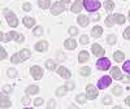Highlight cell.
<instances>
[{
  "label": "cell",
  "mask_w": 130,
  "mask_h": 109,
  "mask_svg": "<svg viewBox=\"0 0 130 109\" xmlns=\"http://www.w3.org/2000/svg\"><path fill=\"white\" fill-rule=\"evenodd\" d=\"M83 7L86 8V10H89V12H96V10L102 7V4H100V2H98V0H83Z\"/></svg>",
  "instance_id": "cell-1"
},
{
  "label": "cell",
  "mask_w": 130,
  "mask_h": 109,
  "mask_svg": "<svg viewBox=\"0 0 130 109\" xmlns=\"http://www.w3.org/2000/svg\"><path fill=\"white\" fill-rule=\"evenodd\" d=\"M4 16L7 18V22L9 26H12V27H16L18 25V20L16 17V14L12 12V10H8V9H4Z\"/></svg>",
  "instance_id": "cell-2"
},
{
  "label": "cell",
  "mask_w": 130,
  "mask_h": 109,
  "mask_svg": "<svg viewBox=\"0 0 130 109\" xmlns=\"http://www.w3.org/2000/svg\"><path fill=\"white\" fill-rule=\"evenodd\" d=\"M96 66H98L99 70H107V69H109V66H111V61L108 59H105V57H102V59L98 60Z\"/></svg>",
  "instance_id": "cell-3"
},
{
  "label": "cell",
  "mask_w": 130,
  "mask_h": 109,
  "mask_svg": "<svg viewBox=\"0 0 130 109\" xmlns=\"http://www.w3.org/2000/svg\"><path fill=\"white\" fill-rule=\"evenodd\" d=\"M30 73L32 75L34 79H40L43 77V69L40 66H31L30 68Z\"/></svg>",
  "instance_id": "cell-4"
},
{
  "label": "cell",
  "mask_w": 130,
  "mask_h": 109,
  "mask_svg": "<svg viewBox=\"0 0 130 109\" xmlns=\"http://www.w3.org/2000/svg\"><path fill=\"white\" fill-rule=\"evenodd\" d=\"M65 10V7L60 3V2H57V3H55L52 7H51V13L52 14H60V13H62Z\"/></svg>",
  "instance_id": "cell-5"
},
{
  "label": "cell",
  "mask_w": 130,
  "mask_h": 109,
  "mask_svg": "<svg viewBox=\"0 0 130 109\" xmlns=\"http://www.w3.org/2000/svg\"><path fill=\"white\" fill-rule=\"evenodd\" d=\"M112 83V79H111V77H102L100 79H99V83H98V87H99L100 90H104V88H107L108 86H109Z\"/></svg>",
  "instance_id": "cell-6"
},
{
  "label": "cell",
  "mask_w": 130,
  "mask_h": 109,
  "mask_svg": "<svg viewBox=\"0 0 130 109\" xmlns=\"http://www.w3.org/2000/svg\"><path fill=\"white\" fill-rule=\"evenodd\" d=\"M86 91H87V99H90V100H94V99H96V96H98V91H96V88L94 86H91V84H89L87 87H86Z\"/></svg>",
  "instance_id": "cell-7"
},
{
  "label": "cell",
  "mask_w": 130,
  "mask_h": 109,
  "mask_svg": "<svg viewBox=\"0 0 130 109\" xmlns=\"http://www.w3.org/2000/svg\"><path fill=\"white\" fill-rule=\"evenodd\" d=\"M91 51H92V53L95 55V56H104V48L102 47V46H99V44H94L92 46V48H91Z\"/></svg>",
  "instance_id": "cell-8"
},
{
  "label": "cell",
  "mask_w": 130,
  "mask_h": 109,
  "mask_svg": "<svg viewBox=\"0 0 130 109\" xmlns=\"http://www.w3.org/2000/svg\"><path fill=\"white\" fill-rule=\"evenodd\" d=\"M10 105H12V103H10V100L8 99V97L4 94L0 95V106L2 108H9Z\"/></svg>",
  "instance_id": "cell-9"
},
{
  "label": "cell",
  "mask_w": 130,
  "mask_h": 109,
  "mask_svg": "<svg viewBox=\"0 0 130 109\" xmlns=\"http://www.w3.org/2000/svg\"><path fill=\"white\" fill-rule=\"evenodd\" d=\"M57 74L60 75V77H62V78H67V79H68V78H70V74H72V73H70L67 68L60 66V68L57 69Z\"/></svg>",
  "instance_id": "cell-10"
},
{
  "label": "cell",
  "mask_w": 130,
  "mask_h": 109,
  "mask_svg": "<svg viewBox=\"0 0 130 109\" xmlns=\"http://www.w3.org/2000/svg\"><path fill=\"white\" fill-rule=\"evenodd\" d=\"M77 22H78L82 27H85V26H87V25H89V22H90V18H89L87 16H83V14H81V16H78V18H77Z\"/></svg>",
  "instance_id": "cell-11"
},
{
  "label": "cell",
  "mask_w": 130,
  "mask_h": 109,
  "mask_svg": "<svg viewBox=\"0 0 130 109\" xmlns=\"http://www.w3.org/2000/svg\"><path fill=\"white\" fill-rule=\"evenodd\" d=\"M9 37H10V39H14V40L18 42V43H22L24 39H25L22 34H17L16 31H10V32H9Z\"/></svg>",
  "instance_id": "cell-12"
},
{
  "label": "cell",
  "mask_w": 130,
  "mask_h": 109,
  "mask_svg": "<svg viewBox=\"0 0 130 109\" xmlns=\"http://www.w3.org/2000/svg\"><path fill=\"white\" fill-rule=\"evenodd\" d=\"M47 48H48V43H47L46 40L39 42V43H37V44H35V49H37L38 52H44Z\"/></svg>",
  "instance_id": "cell-13"
},
{
  "label": "cell",
  "mask_w": 130,
  "mask_h": 109,
  "mask_svg": "<svg viewBox=\"0 0 130 109\" xmlns=\"http://www.w3.org/2000/svg\"><path fill=\"white\" fill-rule=\"evenodd\" d=\"M64 46L67 49H74L75 47H77V42H75L74 39H67L64 42Z\"/></svg>",
  "instance_id": "cell-14"
},
{
  "label": "cell",
  "mask_w": 130,
  "mask_h": 109,
  "mask_svg": "<svg viewBox=\"0 0 130 109\" xmlns=\"http://www.w3.org/2000/svg\"><path fill=\"white\" fill-rule=\"evenodd\" d=\"M89 59H90V55H89L87 51L79 52V55H78V61L79 62H86V61H89Z\"/></svg>",
  "instance_id": "cell-15"
},
{
  "label": "cell",
  "mask_w": 130,
  "mask_h": 109,
  "mask_svg": "<svg viewBox=\"0 0 130 109\" xmlns=\"http://www.w3.org/2000/svg\"><path fill=\"white\" fill-rule=\"evenodd\" d=\"M111 74H112V78H115V79H117V81L122 79V73L120 71V69H118V68H112Z\"/></svg>",
  "instance_id": "cell-16"
},
{
  "label": "cell",
  "mask_w": 130,
  "mask_h": 109,
  "mask_svg": "<svg viewBox=\"0 0 130 109\" xmlns=\"http://www.w3.org/2000/svg\"><path fill=\"white\" fill-rule=\"evenodd\" d=\"M82 5H83V3L81 2V0H78V2H75L73 5H72V12L73 13H78V12H81V9H82Z\"/></svg>",
  "instance_id": "cell-17"
},
{
  "label": "cell",
  "mask_w": 130,
  "mask_h": 109,
  "mask_svg": "<svg viewBox=\"0 0 130 109\" xmlns=\"http://www.w3.org/2000/svg\"><path fill=\"white\" fill-rule=\"evenodd\" d=\"M102 34H103V29L100 26H95L91 30V37H94V38H99V37H102Z\"/></svg>",
  "instance_id": "cell-18"
},
{
  "label": "cell",
  "mask_w": 130,
  "mask_h": 109,
  "mask_svg": "<svg viewBox=\"0 0 130 109\" xmlns=\"http://www.w3.org/2000/svg\"><path fill=\"white\" fill-rule=\"evenodd\" d=\"M39 92V87L38 86H29L27 88H26V94L27 95H34V94H38Z\"/></svg>",
  "instance_id": "cell-19"
},
{
  "label": "cell",
  "mask_w": 130,
  "mask_h": 109,
  "mask_svg": "<svg viewBox=\"0 0 130 109\" xmlns=\"http://www.w3.org/2000/svg\"><path fill=\"white\" fill-rule=\"evenodd\" d=\"M24 25L26 27H32V26L35 25V20L31 18V17H25L24 18Z\"/></svg>",
  "instance_id": "cell-20"
},
{
  "label": "cell",
  "mask_w": 130,
  "mask_h": 109,
  "mask_svg": "<svg viewBox=\"0 0 130 109\" xmlns=\"http://www.w3.org/2000/svg\"><path fill=\"white\" fill-rule=\"evenodd\" d=\"M113 20H115V22L120 24V25H122V24L126 22L125 16H122V14H113Z\"/></svg>",
  "instance_id": "cell-21"
},
{
  "label": "cell",
  "mask_w": 130,
  "mask_h": 109,
  "mask_svg": "<svg viewBox=\"0 0 130 109\" xmlns=\"http://www.w3.org/2000/svg\"><path fill=\"white\" fill-rule=\"evenodd\" d=\"M113 57H115V60H116V61H118V62H122V61H124V59H125V55H124L121 51H117V52H115Z\"/></svg>",
  "instance_id": "cell-22"
},
{
  "label": "cell",
  "mask_w": 130,
  "mask_h": 109,
  "mask_svg": "<svg viewBox=\"0 0 130 109\" xmlns=\"http://www.w3.org/2000/svg\"><path fill=\"white\" fill-rule=\"evenodd\" d=\"M104 8H105V10L111 12V10H113V8H115V3L112 2V0H105L104 2Z\"/></svg>",
  "instance_id": "cell-23"
},
{
  "label": "cell",
  "mask_w": 130,
  "mask_h": 109,
  "mask_svg": "<svg viewBox=\"0 0 130 109\" xmlns=\"http://www.w3.org/2000/svg\"><path fill=\"white\" fill-rule=\"evenodd\" d=\"M38 5L42 9H47L50 8V0H38Z\"/></svg>",
  "instance_id": "cell-24"
},
{
  "label": "cell",
  "mask_w": 130,
  "mask_h": 109,
  "mask_svg": "<svg viewBox=\"0 0 130 109\" xmlns=\"http://www.w3.org/2000/svg\"><path fill=\"white\" fill-rule=\"evenodd\" d=\"M20 56H21V59H22V61L27 60L30 57V51L29 49H22V51L20 52Z\"/></svg>",
  "instance_id": "cell-25"
},
{
  "label": "cell",
  "mask_w": 130,
  "mask_h": 109,
  "mask_svg": "<svg viewBox=\"0 0 130 109\" xmlns=\"http://www.w3.org/2000/svg\"><path fill=\"white\" fill-rule=\"evenodd\" d=\"M79 74L83 75V77H89V75L91 74V69H90V68H82V69L79 70Z\"/></svg>",
  "instance_id": "cell-26"
},
{
  "label": "cell",
  "mask_w": 130,
  "mask_h": 109,
  "mask_svg": "<svg viewBox=\"0 0 130 109\" xmlns=\"http://www.w3.org/2000/svg\"><path fill=\"white\" fill-rule=\"evenodd\" d=\"M46 66H47V69H50V70H55V68H56V64H55V61L48 60V61L46 62Z\"/></svg>",
  "instance_id": "cell-27"
},
{
  "label": "cell",
  "mask_w": 130,
  "mask_h": 109,
  "mask_svg": "<svg viewBox=\"0 0 130 109\" xmlns=\"http://www.w3.org/2000/svg\"><path fill=\"white\" fill-rule=\"evenodd\" d=\"M10 60H12V62H13V64H18V62H21V61H22V59H21V56H20L18 53H14Z\"/></svg>",
  "instance_id": "cell-28"
},
{
  "label": "cell",
  "mask_w": 130,
  "mask_h": 109,
  "mask_svg": "<svg viewBox=\"0 0 130 109\" xmlns=\"http://www.w3.org/2000/svg\"><path fill=\"white\" fill-rule=\"evenodd\" d=\"M105 25L108 26V27H112L113 25H115V20H113V16H109L107 20H105Z\"/></svg>",
  "instance_id": "cell-29"
},
{
  "label": "cell",
  "mask_w": 130,
  "mask_h": 109,
  "mask_svg": "<svg viewBox=\"0 0 130 109\" xmlns=\"http://www.w3.org/2000/svg\"><path fill=\"white\" fill-rule=\"evenodd\" d=\"M67 86H64V87H60V88H57L56 90V95L57 96H62V95H65V92H67Z\"/></svg>",
  "instance_id": "cell-30"
},
{
  "label": "cell",
  "mask_w": 130,
  "mask_h": 109,
  "mask_svg": "<svg viewBox=\"0 0 130 109\" xmlns=\"http://www.w3.org/2000/svg\"><path fill=\"white\" fill-rule=\"evenodd\" d=\"M7 74H8L9 78H14L16 75H17V70H16V69H8Z\"/></svg>",
  "instance_id": "cell-31"
},
{
  "label": "cell",
  "mask_w": 130,
  "mask_h": 109,
  "mask_svg": "<svg viewBox=\"0 0 130 109\" xmlns=\"http://www.w3.org/2000/svg\"><path fill=\"white\" fill-rule=\"evenodd\" d=\"M68 32H69L72 37H74V35H77V34H78V29H77V27H74V26H72V27H69Z\"/></svg>",
  "instance_id": "cell-32"
},
{
  "label": "cell",
  "mask_w": 130,
  "mask_h": 109,
  "mask_svg": "<svg viewBox=\"0 0 130 109\" xmlns=\"http://www.w3.org/2000/svg\"><path fill=\"white\" fill-rule=\"evenodd\" d=\"M107 43H108V44H111V46H113L116 43V37L115 35H109L107 38Z\"/></svg>",
  "instance_id": "cell-33"
},
{
  "label": "cell",
  "mask_w": 130,
  "mask_h": 109,
  "mask_svg": "<svg viewBox=\"0 0 130 109\" xmlns=\"http://www.w3.org/2000/svg\"><path fill=\"white\" fill-rule=\"evenodd\" d=\"M112 94H115V95H117V96L121 95V94H122V88H121L120 86H116L115 88H113V91H112Z\"/></svg>",
  "instance_id": "cell-34"
},
{
  "label": "cell",
  "mask_w": 130,
  "mask_h": 109,
  "mask_svg": "<svg viewBox=\"0 0 130 109\" xmlns=\"http://www.w3.org/2000/svg\"><path fill=\"white\" fill-rule=\"evenodd\" d=\"M86 97L87 96H83V95H78L77 97H75V100H77L79 104H85V101H86Z\"/></svg>",
  "instance_id": "cell-35"
},
{
  "label": "cell",
  "mask_w": 130,
  "mask_h": 109,
  "mask_svg": "<svg viewBox=\"0 0 130 109\" xmlns=\"http://www.w3.org/2000/svg\"><path fill=\"white\" fill-rule=\"evenodd\" d=\"M0 38H2V42H9L10 40V37H9V34H4V32H2L0 34Z\"/></svg>",
  "instance_id": "cell-36"
},
{
  "label": "cell",
  "mask_w": 130,
  "mask_h": 109,
  "mask_svg": "<svg viewBox=\"0 0 130 109\" xmlns=\"http://www.w3.org/2000/svg\"><path fill=\"white\" fill-rule=\"evenodd\" d=\"M0 52H2V53H0V60H5L7 59V51L2 47V48H0Z\"/></svg>",
  "instance_id": "cell-37"
},
{
  "label": "cell",
  "mask_w": 130,
  "mask_h": 109,
  "mask_svg": "<svg viewBox=\"0 0 130 109\" xmlns=\"http://www.w3.org/2000/svg\"><path fill=\"white\" fill-rule=\"evenodd\" d=\"M122 69H124V70H125L126 73H129V74H130V61H126V62L124 64Z\"/></svg>",
  "instance_id": "cell-38"
},
{
  "label": "cell",
  "mask_w": 130,
  "mask_h": 109,
  "mask_svg": "<svg viewBox=\"0 0 130 109\" xmlns=\"http://www.w3.org/2000/svg\"><path fill=\"white\" fill-rule=\"evenodd\" d=\"M47 108H48V109H50V108H51V109L56 108V101H55V100H50V101H48V105H47Z\"/></svg>",
  "instance_id": "cell-39"
},
{
  "label": "cell",
  "mask_w": 130,
  "mask_h": 109,
  "mask_svg": "<svg viewBox=\"0 0 130 109\" xmlns=\"http://www.w3.org/2000/svg\"><path fill=\"white\" fill-rule=\"evenodd\" d=\"M124 38H125V39H130V26L124 31Z\"/></svg>",
  "instance_id": "cell-40"
},
{
  "label": "cell",
  "mask_w": 130,
  "mask_h": 109,
  "mask_svg": "<svg viewBox=\"0 0 130 109\" xmlns=\"http://www.w3.org/2000/svg\"><path fill=\"white\" fill-rule=\"evenodd\" d=\"M103 104H105V105L112 104V99H111L109 96H105V97H104V100H103Z\"/></svg>",
  "instance_id": "cell-41"
},
{
  "label": "cell",
  "mask_w": 130,
  "mask_h": 109,
  "mask_svg": "<svg viewBox=\"0 0 130 109\" xmlns=\"http://www.w3.org/2000/svg\"><path fill=\"white\" fill-rule=\"evenodd\" d=\"M81 43H82V44H87V43H89V37L82 35L81 37Z\"/></svg>",
  "instance_id": "cell-42"
},
{
  "label": "cell",
  "mask_w": 130,
  "mask_h": 109,
  "mask_svg": "<svg viewBox=\"0 0 130 109\" xmlns=\"http://www.w3.org/2000/svg\"><path fill=\"white\" fill-rule=\"evenodd\" d=\"M42 104H43V99H40V97L34 101V106H37V108H38V106H40Z\"/></svg>",
  "instance_id": "cell-43"
},
{
  "label": "cell",
  "mask_w": 130,
  "mask_h": 109,
  "mask_svg": "<svg viewBox=\"0 0 130 109\" xmlns=\"http://www.w3.org/2000/svg\"><path fill=\"white\" fill-rule=\"evenodd\" d=\"M29 103H30V99H29V95H27V96H25L24 99H22V104H24L25 106H27Z\"/></svg>",
  "instance_id": "cell-44"
},
{
  "label": "cell",
  "mask_w": 130,
  "mask_h": 109,
  "mask_svg": "<svg viewBox=\"0 0 130 109\" xmlns=\"http://www.w3.org/2000/svg\"><path fill=\"white\" fill-rule=\"evenodd\" d=\"M22 8H24V10H26V12H29V10L31 9V4H30V3H25V4L22 5Z\"/></svg>",
  "instance_id": "cell-45"
},
{
  "label": "cell",
  "mask_w": 130,
  "mask_h": 109,
  "mask_svg": "<svg viewBox=\"0 0 130 109\" xmlns=\"http://www.w3.org/2000/svg\"><path fill=\"white\" fill-rule=\"evenodd\" d=\"M42 31H43V29L39 26V27H35V30H34V34L35 35H40L42 34Z\"/></svg>",
  "instance_id": "cell-46"
},
{
  "label": "cell",
  "mask_w": 130,
  "mask_h": 109,
  "mask_svg": "<svg viewBox=\"0 0 130 109\" xmlns=\"http://www.w3.org/2000/svg\"><path fill=\"white\" fill-rule=\"evenodd\" d=\"M65 86H67V88H68V90H73V88H74V83H73V82H68Z\"/></svg>",
  "instance_id": "cell-47"
},
{
  "label": "cell",
  "mask_w": 130,
  "mask_h": 109,
  "mask_svg": "<svg viewBox=\"0 0 130 109\" xmlns=\"http://www.w3.org/2000/svg\"><path fill=\"white\" fill-rule=\"evenodd\" d=\"M3 91L4 92H10V91H12V87H10V86H4L3 87Z\"/></svg>",
  "instance_id": "cell-48"
},
{
  "label": "cell",
  "mask_w": 130,
  "mask_h": 109,
  "mask_svg": "<svg viewBox=\"0 0 130 109\" xmlns=\"http://www.w3.org/2000/svg\"><path fill=\"white\" fill-rule=\"evenodd\" d=\"M125 104H126L127 106H130V96H127V97H126V100H125Z\"/></svg>",
  "instance_id": "cell-49"
},
{
  "label": "cell",
  "mask_w": 130,
  "mask_h": 109,
  "mask_svg": "<svg viewBox=\"0 0 130 109\" xmlns=\"http://www.w3.org/2000/svg\"><path fill=\"white\" fill-rule=\"evenodd\" d=\"M62 2H64V3H69V2H70V0H62Z\"/></svg>",
  "instance_id": "cell-50"
},
{
  "label": "cell",
  "mask_w": 130,
  "mask_h": 109,
  "mask_svg": "<svg viewBox=\"0 0 130 109\" xmlns=\"http://www.w3.org/2000/svg\"><path fill=\"white\" fill-rule=\"evenodd\" d=\"M129 18H130V10H129Z\"/></svg>",
  "instance_id": "cell-51"
}]
</instances>
